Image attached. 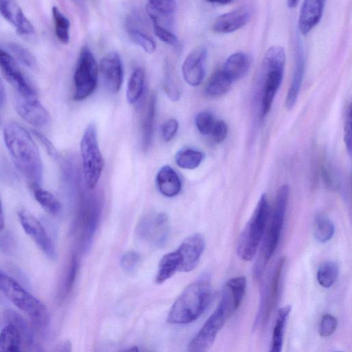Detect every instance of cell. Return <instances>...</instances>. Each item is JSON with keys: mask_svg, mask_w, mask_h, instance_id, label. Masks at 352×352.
Returning a JSON list of instances; mask_svg holds the SVG:
<instances>
[{"mask_svg": "<svg viewBox=\"0 0 352 352\" xmlns=\"http://www.w3.org/2000/svg\"><path fill=\"white\" fill-rule=\"evenodd\" d=\"M4 139L16 168L33 189L40 187L43 164L39 149L31 134L18 123L10 122L4 128Z\"/></svg>", "mask_w": 352, "mask_h": 352, "instance_id": "obj_1", "label": "cell"}, {"mask_svg": "<svg viewBox=\"0 0 352 352\" xmlns=\"http://www.w3.org/2000/svg\"><path fill=\"white\" fill-rule=\"evenodd\" d=\"M213 298L210 279L203 276L189 284L173 304L167 322L174 325H186L198 319L207 309Z\"/></svg>", "mask_w": 352, "mask_h": 352, "instance_id": "obj_2", "label": "cell"}, {"mask_svg": "<svg viewBox=\"0 0 352 352\" xmlns=\"http://www.w3.org/2000/svg\"><path fill=\"white\" fill-rule=\"evenodd\" d=\"M0 290L16 306L27 314L38 327L41 329L48 327L50 316L46 305L16 279L3 272H0Z\"/></svg>", "mask_w": 352, "mask_h": 352, "instance_id": "obj_3", "label": "cell"}, {"mask_svg": "<svg viewBox=\"0 0 352 352\" xmlns=\"http://www.w3.org/2000/svg\"><path fill=\"white\" fill-rule=\"evenodd\" d=\"M285 54L280 46H273L266 52L261 65L263 93L261 102V117L270 111L284 74Z\"/></svg>", "mask_w": 352, "mask_h": 352, "instance_id": "obj_4", "label": "cell"}, {"mask_svg": "<svg viewBox=\"0 0 352 352\" xmlns=\"http://www.w3.org/2000/svg\"><path fill=\"white\" fill-rule=\"evenodd\" d=\"M289 194L290 189L286 185L282 186L278 191L271 222L264 237L259 257L254 267V274L257 278L261 276L279 245Z\"/></svg>", "mask_w": 352, "mask_h": 352, "instance_id": "obj_5", "label": "cell"}, {"mask_svg": "<svg viewBox=\"0 0 352 352\" xmlns=\"http://www.w3.org/2000/svg\"><path fill=\"white\" fill-rule=\"evenodd\" d=\"M269 215V204L266 194H263L238 240L237 252L242 260L251 261L256 255L263 237Z\"/></svg>", "mask_w": 352, "mask_h": 352, "instance_id": "obj_6", "label": "cell"}, {"mask_svg": "<svg viewBox=\"0 0 352 352\" xmlns=\"http://www.w3.org/2000/svg\"><path fill=\"white\" fill-rule=\"evenodd\" d=\"M81 153L85 181L87 187L93 190L100 180L105 164L95 124H89L84 132L81 141Z\"/></svg>", "mask_w": 352, "mask_h": 352, "instance_id": "obj_7", "label": "cell"}, {"mask_svg": "<svg viewBox=\"0 0 352 352\" xmlns=\"http://www.w3.org/2000/svg\"><path fill=\"white\" fill-rule=\"evenodd\" d=\"M98 81V67L89 47L82 49L74 75V95L76 102L89 98L95 91Z\"/></svg>", "mask_w": 352, "mask_h": 352, "instance_id": "obj_8", "label": "cell"}, {"mask_svg": "<svg viewBox=\"0 0 352 352\" xmlns=\"http://www.w3.org/2000/svg\"><path fill=\"white\" fill-rule=\"evenodd\" d=\"M232 315L229 309L220 302L215 311L190 342L188 350L191 352H204L213 344L218 333L226 320Z\"/></svg>", "mask_w": 352, "mask_h": 352, "instance_id": "obj_9", "label": "cell"}, {"mask_svg": "<svg viewBox=\"0 0 352 352\" xmlns=\"http://www.w3.org/2000/svg\"><path fill=\"white\" fill-rule=\"evenodd\" d=\"M169 231V218L163 212L144 216L136 227V234L140 239L159 248L167 243Z\"/></svg>", "mask_w": 352, "mask_h": 352, "instance_id": "obj_10", "label": "cell"}, {"mask_svg": "<svg viewBox=\"0 0 352 352\" xmlns=\"http://www.w3.org/2000/svg\"><path fill=\"white\" fill-rule=\"evenodd\" d=\"M0 69L19 95L25 97L37 96L34 86L23 73L14 58L2 48H0Z\"/></svg>", "mask_w": 352, "mask_h": 352, "instance_id": "obj_11", "label": "cell"}, {"mask_svg": "<svg viewBox=\"0 0 352 352\" xmlns=\"http://www.w3.org/2000/svg\"><path fill=\"white\" fill-rule=\"evenodd\" d=\"M101 209V202L98 197L89 195L83 198L80 209V218L84 250L91 248L99 225Z\"/></svg>", "mask_w": 352, "mask_h": 352, "instance_id": "obj_12", "label": "cell"}, {"mask_svg": "<svg viewBox=\"0 0 352 352\" xmlns=\"http://www.w3.org/2000/svg\"><path fill=\"white\" fill-rule=\"evenodd\" d=\"M285 263V257L280 258L276 265L270 282L264 289L255 325H257L259 322H261L263 325H266L276 307Z\"/></svg>", "mask_w": 352, "mask_h": 352, "instance_id": "obj_13", "label": "cell"}, {"mask_svg": "<svg viewBox=\"0 0 352 352\" xmlns=\"http://www.w3.org/2000/svg\"><path fill=\"white\" fill-rule=\"evenodd\" d=\"M19 217L26 233L49 258L56 259L55 247L39 220L26 209L20 210Z\"/></svg>", "mask_w": 352, "mask_h": 352, "instance_id": "obj_14", "label": "cell"}, {"mask_svg": "<svg viewBox=\"0 0 352 352\" xmlns=\"http://www.w3.org/2000/svg\"><path fill=\"white\" fill-rule=\"evenodd\" d=\"M14 104L19 115L31 125L43 128L49 124V113L38 100L37 96L25 97L18 94Z\"/></svg>", "mask_w": 352, "mask_h": 352, "instance_id": "obj_15", "label": "cell"}, {"mask_svg": "<svg viewBox=\"0 0 352 352\" xmlns=\"http://www.w3.org/2000/svg\"><path fill=\"white\" fill-rule=\"evenodd\" d=\"M99 68L107 91L113 94L117 93L124 80V68L120 55L115 51L108 54L102 60Z\"/></svg>", "mask_w": 352, "mask_h": 352, "instance_id": "obj_16", "label": "cell"}, {"mask_svg": "<svg viewBox=\"0 0 352 352\" xmlns=\"http://www.w3.org/2000/svg\"><path fill=\"white\" fill-rule=\"evenodd\" d=\"M205 248V239L200 233L187 237L177 249L181 258L179 272H189L198 265Z\"/></svg>", "mask_w": 352, "mask_h": 352, "instance_id": "obj_17", "label": "cell"}, {"mask_svg": "<svg viewBox=\"0 0 352 352\" xmlns=\"http://www.w3.org/2000/svg\"><path fill=\"white\" fill-rule=\"evenodd\" d=\"M207 51L204 47L193 49L183 64V75L185 82L191 86H198L205 76Z\"/></svg>", "mask_w": 352, "mask_h": 352, "instance_id": "obj_18", "label": "cell"}, {"mask_svg": "<svg viewBox=\"0 0 352 352\" xmlns=\"http://www.w3.org/2000/svg\"><path fill=\"white\" fill-rule=\"evenodd\" d=\"M0 13L16 28L19 34L23 36L35 34L34 27L15 0H3L0 5Z\"/></svg>", "mask_w": 352, "mask_h": 352, "instance_id": "obj_19", "label": "cell"}, {"mask_svg": "<svg viewBox=\"0 0 352 352\" xmlns=\"http://www.w3.org/2000/svg\"><path fill=\"white\" fill-rule=\"evenodd\" d=\"M325 0H304L299 18L298 29L303 36L307 35L320 21Z\"/></svg>", "mask_w": 352, "mask_h": 352, "instance_id": "obj_20", "label": "cell"}, {"mask_svg": "<svg viewBox=\"0 0 352 352\" xmlns=\"http://www.w3.org/2000/svg\"><path fill=\"white\" fill-rule=\"evenodd\" d=\"M250 18V9L241 8L219 16L213 23V30L215 33L221 34L233 33L244 27Z\"/></svg>", "mask_w": 352, "mask_h": 352, "instance_id": "obj_21", "label": "cell"}, {"mask_svg": "<svg viewBox=\"0 0 352 352\" xmlns=\"http://www.w3.org/2000/svg\"><path fill=\"white\" fill-rule=\"evenodd\" d=\"M305 67V60L303 48L300 43L296 45L294 68L292 82L285 100L287 109L291 110L296 104L303 82Z\"/></svg>", "mask_w": 352, "mask_h": 352, "instance_id": "obj_22", "label": "cell"}, {"mask_svg": "<svg viewBox=\"0 0 352 352\" xmlns=\"http://www.w3.org/2000/svg\"><path fill=\"white\" fill-rule=\"evenodd\" d=\"M156 183L160 192L167 198L178 196L182 189L179 176L169 165L163 166L159 169L156 176Z\"/></svg>", "mask_w": 352, "mask_h": 352, "instance_id": "obj_23", "label": "cell"}, {"mask_svg": "<svg viewBox=\"0 0 352 352\" xmlns=\"http://www.w3.org/2000/svg\"><path fill=\"white\" fill-rule=\"evenodd\" d=\"M246 289V279L244 276L230 279L226 283L221 299L234 311L242 304Z\"/></svg>", "mask_w": 352, "mask_h": 352, "instance_id": "obj_24", "label": "cell"}, {"mask_svg": "<svg viewBox=\"0 0 352 352\" xmlns=\"http://www.w3.org/2000/svg\"><path fill=\"white\" fill-rule=\"evenodd\" d=\"M251 66L250 58L244 53H236L226 60L222 70L232 81L243 78L248 73Z\"/></svg>", "mask_w": 352, "mask_h": 352, "instance_id": "obj_25", "label": "cell"}, {"mask_svg": "<svg viewBox=\"0 0 352 352\" xmlns=\"http://www.w3.org/2000/svg\"><path fill=\"white\" fill-rule=\"evenodd\" d=\"M156 95L155 93H152L149 99L141 124L142 147L144 152H148L149 150L152 141L156 111Z\"/></svg>", "mask_w": 352, "mask_h": 352, "instance_id": "obj_26", "label": "cell"}, {"mask_svg": "<svg viewBox=\"0 0 352 352\" xmlns=\"http://www.w3.org/2000/svg\"><path fill=\"white\" fill-rule=\"evenodd\" d=\"M180 264L181 258L177 250L165 255L159 265L156 283L162 284L169 280L179 272Z\"/></svg>", "mask_w": 352, "mask_h": 352, "instance_id": "obj_27", "label": "cell"}, {"mask_svg": "<svg viewBox=\"0 0 352 352\" xmlns=\"http://www.w3.org/2000/svg\"><path fill=\"white\" fill-rule=\"evenodd\" d=\"M232 82L222 70L216 71L208 81L205 93L213 98L222 97L230 90Z\"/></svg>", "mask_w": 352, "mask_h": 352, "instance_id": "obj_28", "label": "cell"}, {"mask_svg": "<svg viewBox=\"0 0 352 352\" xmlns=\"http://www.w3.org/2000/svg\"><path fill=\"white\" fill-rule=\"evenodd\" d=\"M22 342L19 329L14 325L8 324L0 333V351H20Z\"/></svg>", "mask_w": 352, "mask_h": 352, "instance_id": "obj_29", "label": "cell"}, {"mask_svg": "<svg viewBox=\"0 0 352 352\" xmlns=\"http://www.w3.org/2000/svg\"><path fill=\"white\" fill-rule=\"evenodd\" d=\"M5 318L8 324L14 325L19 331L22 340L31 345L34 342V331L29 322L16 311L8 309L5 312Z\"/></svg>", "mask_w": 352, "mask_h": 352, "instance_id": "obj_30", "label": "cell"}, {"mask_svg": "<svg viewBox=\"0 0 352 352\" xmlns=\"http://www.w3.org/2000/svg\"><path fill=\"white\" fill-rule=\"evenodd\" d=\"M291 312V306L285 305L279 309L272 338V352H280L283 343L284 329Z\"/></svg>", "mask_w": 352, "mask_h": 352, "instance_id": "obj_31", "label": "cell"}, {"mask_svg": "<svg viewBox=\"0 0 352 352\" xmlns=\"http://www.w3.org/2000/svg\"><path fill=\"white\" fill-rule=\"evenodd\" d=\"M145 82V72L143 69L138 68L132 74L127 89V99L129 104L137 103L141 97Z\"/></svg>", "mask_w": 352, "mask_h": 352, "instance_id": "obj_32", "label": "cell"}, {"mask_svg": "<svg viewBox=\"0 0 352 352\" xmlns=\"http://www.w3.org/2000/svg\"><path fill=\"white\" fill-rule=\"evenodd\" d=\"M204 156V154L200 151L191 148H183L177 152L175 161L180 168L191 170L200 165Z\"/></svg>", "mask_w": 352, "mask_h": 352, "instance_id": "obj_33", "label": "cell"}, {"mask_svg": "<svg viewBox=\"0 0 352 352\" xmlns=\"http://www.w3.org/2000/svg\"><path fill=\"white\" fill-rule=\"evenodd\" d=\"M335 233L333 222L323 215H318L314 223V236L320 243L329 241Z\"/></svg>", "mask_w": 352, "mask_h": 352, "instance_id": "obj_34", "label": "cell"}, {"mask_svg": "<svg viewBox=\"0 0 352 352\" xmlns=\"http://www.w3.org/2000/svg\"><path fill=\"white\" fill-rule=\"evenodd\" d=\"M34 191L36 200L46 211L53 215H57L60 213L62 204L51 192L40 187L34 188Z\"/></svg>", "mask_w": 352, "mask_h": 352, "instance_id": "obj_35", "label": "cell"}, {"mask_svg": "<svg viewBox=\"0 0 352 352\" xmlns=\"http://www.w3.org/2000/svg\"><path fill=\"white\" fill-rule=\"evenodd\" d=\"M338 266L334 261H325L317 270L316 278L318 283L325 288H331L336 281Z\"/></svg>", "mask_w": 352, "mask_h": 352, "instance_id": "obj_36", "label": "cell"}, {"mask_svg": "<svg viewBox=\"0 0 352 352\" xmlns=\"http://www.w3.org/2000/svg\"><path fill=\"white\" fill-rule=\"evenodd\" d=\"M52 12L56 35L60 43L68 45L70 42V21L56 7L53 8Z\"/></svg>", "mask_w": 352, "mask_h": 352, "instance_id": "obj_37", "label": "cell"}, {"mask_svg": "<svg viewBox=\"0 0 352 352\" xmlns=\"http://www.w3.org/2000/svg\"><path fill=\"white\" fill-rule=\"evenodd\" d=\"M147 11L152 21L154 31L157 38L167 45H177L178 43L177 37L174 34L159 25V15L160 14L153 10L149 5L147 7Z\"/></svg>", "mask_w": 352, "mask_h": 352, "instance_id": "obj_38", "label": "cell"}, {"mask_svg": "<svg viewBox=\"0 0 352 352\" xmlns=\"http://www.w3.org/2000/svg\"><path fill=\"white\" fill-rule=\"evenodd\" d=\"M8 47L14 56L24 65L32 69L37 67V61L35 57L24 47L13 43L8 44Z\"/></svg>", "mask_w": 352, "mask_h": 352, "instance_id": "obj_39", "label": "cell"}, {"mask_svg": "<svg viewBox=\"0 0 352 352\" xmlns=\"http://www.w3.org/2000/svg\"><path fill=\"white\" fill-rule=\"evenodd\" d=\"M128 35L131 40L142 47L146 53L152 54L156 51V46L154 40L142 32L136 29H130Z\"/></svg>", "mask_w": 352, "mask_h": 352, "instance_id": "obj_40", "label": "cell"}, {"mask_svg": "<svg viewBox=\"0 0 352 352\" xmlns=\"http://www.w3.org/2000/svg\"><path fill=\"white\" fill-rule=\"evenodd\" d=\"M141 263V257L136 251L126 252L121 257V266L124 271L129 275L136 274Z\"/></svg>", "mask_w": 352, "mask_h": 352, "instance_id": "obj_41", "label": "cell"}, {"mask_svg": "<svg viewBox=\"0 0 352 352\" xmlns=\"http://www.w3.org/2000/svg\"><path fill=\"white\" fill-rule=\"evenodd\" d=\"M215 119L212 113L208 111L201 112L196 117V126L199 132L204 136L211 134L214 125Z\"/></svg>", "mask_w": 352, "mask_h": 352, "instance_id": "obj_42", "label": "cell"}, {"mask_svg": "<svg viewBox=\"0 0 352 352\" xmlns=\"http://www.w3.org/2000/svg\"><path fill=\"white\" fill-rule=\"evenodd\" d=\"M149 5L161 15H169L176 10L175 0H149Z\"/></svg>", "mask_w": 352, "mask_h": 352, "instance_id": "obj_43", "label": "cell"}, {"mask_svg": "<svg viewBox=\"0 0 352 352\" xmlns=\"http://www.w3.org/2000/svg\"><path fill=\"white\" fill-rule=\"evenodd\" d=\"M337 318L331 314H325L321 318L319 325V334L321 337H329L336 330Z\"/></svg>", "mask_w": 352, "mask_h": 352, "instance_id": "obj_44", "label": "cell"}, {"mask_svg": "<svg viewBox=\"0 0 352 352\" xmlns=\"http://www.w3.org/2000/svg\"><path fill=\"white\" fill-rule=\"evenodd\" d=\"M178 123L175 119H169L163 124L161 134L165 142H170L176 135L178 130Z\"/></svg>", "mask_w": 352, "mask_h": 352, "instance_id": "obj_45", "label": "cell"}, {"mask_svg": "<svg viewBox=\"0 0 352 352\" xmlns=\"http://www.w3.org/2000/svg\"><path fill=\"white\" fill-rule=\"evenodd\" d=\"M344 141L349 155L351 154V108L347 106L344 113Z\"/></svg>", "mask_w": 352, "mask_h": 352, "instance_id": "obj_46", "label": "cell"}, {"mask_svg": "<svg viewBox=\"0 0 352 352\" xmlns=\"http://www.w3.org/2000/svg\"><path fill=\"white\" fill-rule=\"evenodd\" d=\"M79 260L76 255H73L70 267L68 271L65 283V289L67 292H70L73 289L79 270Z\"/></svg>", "mask_w": 352, "mask_h": 352, "instance_id": "obj_47", "label": "cell"}, {"mask_svg": "<svg viewBox=\"0 0 352 352\" xmlns=\"http://www.w3.org/2000/svg\"><path fill=\"white\" fill-rule=\"evenodd\" d=\"M228 134V127L226 124L222 120H216L213 130L210 134L213 141L215 143H222Z\"/></svg>", "mask_w": 352, "mask_h": 352, "instance_id": "obj_48", "label": "cell"}, {"mask_svg": "<svg viewBox=\"0 0 352 352\" xmlns=\"http://www.w3.org/2000/svg\"><path fill=\"white\" fill-rule=\"evenodd\" d=\"M321 175L324 183L329 189L332 190H337L338 189L339 184L337 182V179L328 167H322Z\"/></svg>", "mask_w": 352, "mask_h": 352, "instance_id": "obj_49", "label": "cell"}, {"mask_svg": "<svg viewBox=\"0 0 352 352\" xmlns=\"http://www.w3.org/2000/svg\"><path fill=\"white\" fill-rule=\"evenodd\" d=\"M6 102V91L3 82L0 79V110L3 108Z\"/></svg>", "mask_w": 352, "mask_h": 352, "instance_id": "obj_50", "label": "cell"}, {"mask_svg": "<svg viewBox=\"0 0 352 352\" xmlns=\"http://www.w3.org/2000/svg\"><path fill=\"white\" fill-rule=\"evenodd\" d=\"M5 225V218L1 201H0V231H2Z\"/></svg>", "mask_w": 352, "mask_h": 352, "instance_id": "obj_51", "label": "cell"}, {"mask_svg": "<svg viewBox=\"0 0 352 352\" xmlns=\"http://www.w3.org/2000/svg\"><path fill=\"white\" fill-rule=\"evenodd\" d=\"M207 1L210 3L225 5L231 3L233 0H207Z\"/></svg>", "mask_w": 352, "mask_h": 352, "instance_id": "obj_52", "label": "cell"}, {"mask_svg": "<svg viewBox=\"0 0 352 352\" xmlns=\"http://www.w3.org/2000/svg\"><path fill=\"white\" fill-rule=\"evenodd\" d=\"M299 0H288V5L290 8H294L298 3Z\"/></svg>", "mask_w": 352, "mask_h": 352, "instance_id": "obj_53", "label": "cell"}, {"mask_svg": "<svg viewBox=\"0 0 352 352\" xmlns=\"http://www.w3.org/2000/svg\"><path fill=\"white\" fill-rule=\"evenodd\" d=\"M3 1V0H0V5H1Z\"/></svg>", "mask_w": 352, "mask_h": 352, "instance_id": "obj_54", "label": "cell"}, {"mask_svg": "<svg viewBox=\"0 0 352 352\" xmlns=\"http://www.w3.org/2000/svg\"><path fill=\"white\" fill-rule=\"evenodd\" d=\"M2 272V271H1V270H0V272Z\"/></svg>", "mask_w": 352, "mask_h": 352, "instance_id": "obj_55", "label": "cell"}]
</instances>
